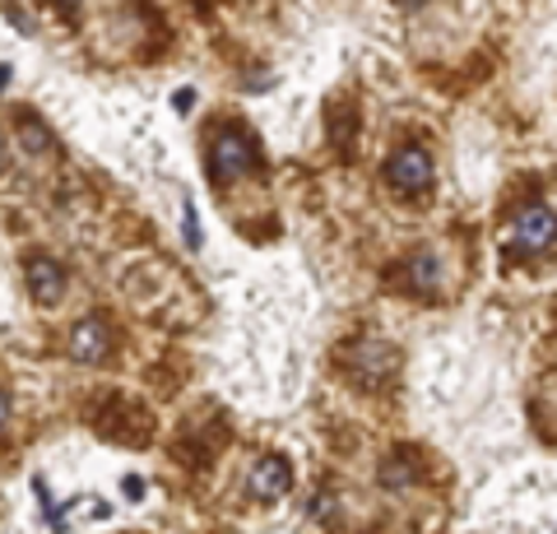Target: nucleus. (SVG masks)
I'll return each instance as SVG.
<instances>
[{
  "mask_svg": "<svg viewBox=\"0 0 557 534\" xmlns=\"http://www.w3.org/2000/svg\"><path fill=\"white\" fill-rule=\"evenodd\" d=\"M112 353V325L102 321V316H89V321H79L75 331H70V358L75 363H102V358Z\"/></svg>",
  "mask_w": 557,
  "mask_h": 534,
  "instance_id": "4",
  "label": "nucleus"
},
{
  "mask_svg": "<svg viewBox=\"0 0 557 534\" xmlns=\"http://www.w3.org/2000/svg\"><path fill=\"white\" fill-rule=\"evenodd\" d=\"M5 84H10V71H5V65H0V89H5Z\"/></svg>",
  "mask_w": 557,
  "mask_h": 534,
  "instance_id": "14",
  "label": "nucleus"
},
{
  "mask_svg": "<svg viewBox=\"0 0 557 534\" xmlns=\"http://www.w3.org/2000/svg\"><path fill=\"white\" fill-rule=\"evenodd\" d=\"M386 182H391L395 196H423L432 186V153L418 149V145L395 149L386 159Z\"/></svg>",
  "mask_w": 557,
  "mask_h": 534,
  "instance_id": "3",
  "label": "nucleus"
},
{
  "mask_svg": "<svg viewBox=\"0 0 557 534\" xmlns=\"http://www.w3.org/2000/svg\"><path fill=\"white\" fill-rule=\"evenodd\" d=\"M0 163H5V135H0Z\"/></svg>",
  "mask_w": 557,
  "mask_h": 534,
  "instance_id": "16",
  "label": "nucleus"
},
{
  "mask_svg": "<svg viewBox=\"0 0 557 534\" xmlns=\"http://www.w3.org/2000/svg\"><path fill=\"white\" fill-rule=\"evenodd\" d=\"M381 484H386L391 493L409 488V484H413V464H405V460H386V464H381Z\"/></svg>",
  "mask_w": 557,
  "mask_h": 534,
  "instance_id": "9",
  "label": "nucleus"
},
{
  "mask_svg": "<svg viewBox=\"0 0 557 534\" xmlns=\"http://www.w3.org/2000/svg\"><path fill=\"white\" fill-rule=\"evenodd\" d=\"M28 288H33V298H42L47 307L61 302V293H65V270L51 261V256H33V261H28Z\"/></svg>",
  "mask_w": 557,
  "mask_h": 534,
  "instance_id": "7",
  "label": "nucleus"
},
{
  "mask_svg": "<svg viewBox=\"0 0 557 534\" xmlns=\"http://www.w3.org/2000/svg\"><path fill=\"white\" fill-rule=\"evenodd\" d=\"M311 516H317V521H335V516H339V502H330V493L311 497Z\"/></svg>",
  "mask_w": 557,
  "mask_h": 534,
  "instance_id": "11",
  "label": "nucleus"
},
{
  "mask_svg": "<svg viewBox=\"0 0 557 534\" xmlns=\"http://www.w3.org/2000/svg\"><path fill=\"white\" fill-rule=\"evenodd\" d=\"M256 163H260V153H256V145H251V135L237 131V126H233V131H219L214 145H209V172H214L219 186L247 177Z\"/></svg>",
  "mask_w": 557,
  "mask_h": 534,
  "instance_id": "1",
  "label": "nucleus"
},
{
  "mask_svg": "<svg viewBox=\"0 0 557 534\" xmlns=\"http://www.w3.org/2000/svg\"><path fill=\"white\" fill-rule=\"evenodd\" d=\"M344 368H348V376H354L358 386L376 390V386H386L395 376L399 353L391 349V344H381V339H358V344H348L344 349Z\"/></svg>",
  "mask_w": 557,
  "mask_h": 534,
  "instance_id": "2",
  "label": "nucleus"
},
{
  "mask_svg": "<svg viewBox=\"0 0 557 534\" xmlns=\"http://www.w3.org/2000/svg\"><path fill=\"white\" fill-rule=\"evenodd\" d=\"M405 280H409V288H418V293H432V288H437V280H442L437 251H413L409 261H405Z\"/></svg>",
  "mask_w": 557,
  "mask_h": 534,
  "instance_id": "8",
  "label": "nucleus"
},
{
  "mask_svg": "<svg viewBox=\"0 0 557 534\" xmlns=\"http://www.w3.org/2000/svg\"><path fill=\"white\" fill-rule=\"evenodd\" d=\"M5 419H10V395L0 390V427H5Z\"/></svg>",
  "mask_w": 557,
  "mask_h": 534,
  "instance_id": "12",
  "label": "nucleus"
},
{
  "mask_svg": "<svg viewBox=\"0 0 557 534\" xmlns=\"http://www.w3.org/2000/svg\"><path fill=\"white\" fill-rule=\"evenodd\" d=\"M57 5H65V10H75V5H79V0H57Z\"/></svg>",
  "mask_w": 557,
  "mask_h": 534,
  "instance_id": "15",
  "label": "nucleus"
},
{
  "mask_svg": "<svg viewBox=\"0 0 557 534\" xmlns=\"http://www.w3.org/2000/svg\"><path fill=\"white\" fill-rule=\"evenodd\" d=\"M395 5H409V10H418V5H428V0H395Z\"/></svg>",
  "mask_w": 557,
  "mask_h": 534,
  "instance_id": "13",
  "label": "nucleus"
},
{
  "mask_svg": "<svg viewBox=\"0 0 557 534\" xmlns=\"http://www.w3.org/2000/svg\"><path fill=\"white\" fill-rule=\"evenodd\" d=\"M293 488V470H288V460L284 456H265V460H256V470H251V493L260 497V502H278Z\"/></svg>",
  "mask_w": 557,
  "mask_h": 534,
  "instance_id": "6",
  "label": "nucleus"
},
{
  "mask_svg": "<svg viewBox=\"0 0 557 534\" xmlns=\"http://www.w3.org/2000/svg\"><path fill=\"white\" fill-rule=\"evenodd\" d=\"M20 135H24V149H28V153H51V135H47L38 122H28V116H24Z\"/></svg>",
  "mask_w": 557,
  "mask_h": 534,
  "instance_id": "10",
  "label": "nucleus"
},
{
  "mask_svg": "<svg viewBox=\"0 0 557 534\" xmlns=\"http://www.w3.org/2000/svg\"><path fill=\"white\" fill-rule=\"evenodd\" d=\"M553 228H557V219H553V210L544 200H534V204H525V210L516 214V243L525 251H534V256L553 247Z\"/></svg>",
  "mask_w": 557,
  "mask_h": 534,
  "instance_id": "5",
  "label": "nucleus"
}]
</instances>
